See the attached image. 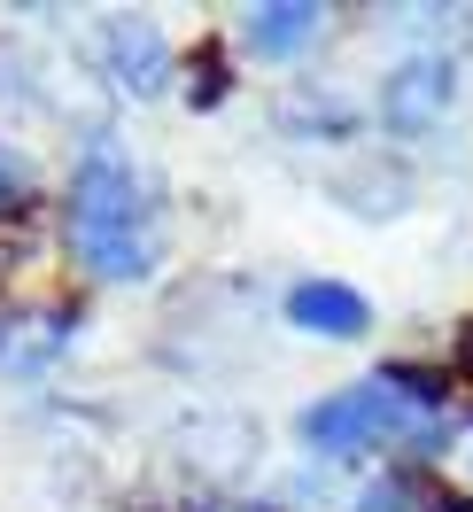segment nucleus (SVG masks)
<instances>
[{
    "label": "nucleus",
    "mask_w": 473,
    "mask_h": 512,
    "mask_svg": "<svg viewBox=\"0 0 473 512\" xmlns=\"http://www.w3.org/2000/svg\"><path fill=\"white\" fill-rule=\"evenodd\" d=\"M450 94H458V70L442 63V55H411V63H396L388 78H380V125L411 140V132L442 125Z\"/></svg>",
    "instance_id": "3"
},
{
    "label": "nucleus",
    "mask_w": 473,
    "mask_h": 512,
    "mask_svg": "<svg viewBox=\"0 0 473 512\" xmlns=\"http://www.w3.org/2000/svg\"><path fill=\"white\" fill-rule=\"evenodd\" d=\"M357 512H435V497H427V481L411 474V466H388L380 481L357 489Z\"/></svg>",
    "instance_id": "7"
},
{
    "label": "nucleus",
    "mask_w": 473,
    "mask_h": 512,
    "mask_svg": "<svg viewBox=\"0 0 473 512\" xmlns=\"http://www.w3.org/2000/svg\"><path fill=\"white\" fill-rule=\"evenodd\" d=\"M287 326L326 334V342H357V334L373 326V303L349 288V280H295V288H287Z\"/></svg>",
    "instance_id": "4"
},
{
    "label": "nucleus",
    "mask_w": 473,
    "mask_h": 512,
    "mask_svg": "<svg viewBox=\"0 0 473 512\" xmlns=\"http://www.w3.org/2000/svg\"><path fill=\"white\" fill-rule=\"evenodd\" d=\"M303 427V443L318 458H349V450H396V458H442L450 450V412H427L419 396L373 373V381L342 388V396H326L311 412L295 419Z\"/></svg>",
    "instance_id": "2"
},
{
    "label": "nucleus",
    "mask_w": 473,
    "mask_h": 512,
    "mask_svg": "<svg viewBox=\"0 0 473 512\" xmlns=\"http://www.w3.org/2000/svg\"><path fill=\"white\" fill-rule=\"evenodd\" d=\"M24 202H32V171H24L16 148H0V218H16Z\"/></svg>",
    "instance_id": "8"
},
{
    "label": "nucleus",
    "mask_w": 473,
    "mask_h": 512,
    "mask_svg": "<svg viewBox=\"0 0 473 512\" xmlns=\"http://www.w3.org/2000/svg\"><path fill=\"white\" fill-rule=\"evenodd\" d=\"M63 249L86 280H109V288H132L163 264V202L148 187V171L125 163L117 148H94L78 156L63 187Z\"/></svg>",
    "instance_id": "1"
},
{
    "label": "nucleus",
    "mask_w": 473,
    "mask_h": 512,
    "mask_svg": "<svg viewBox=\"0 0 473 512\" xmlns=\"http://www.w3.org/2000/svg\"><path fill=\"white\" fill-rule=\"evenodd\" d=\"M466 357H473V334H466Z\"/></svg>",
    "instance_id": "10"
},
{
    "label": "nucleus",
    "mask_w": 473,
    "mask_h": 512,
    "mask_svg": "<svg viewBox=\"0 0 473 512\" xmlns=\"http://www.w3.org/2000/svg\"><path fill=\"white\" fill-rule=\"evenodd\" d=\"M101 55H109V78H117L125 94H163V78H171V47H163V32L140 24V16H117V24L101 32Z\"/></svg>",
    "instance_id": "6"
},
{
    "label": "nucleus",
    "mask_w": 473,
    "mask_h": 512,
    "mask_svg": "<svg viewBox=\"0 0 473 512\" xmlns=\"http://www.w3.org/2000/svg\"><path fill=\"white\" fill-rule=\"evenodd\" d=\"M435 512H473V497H435Z\"/></svg>",
    "instance_id": "9"
},
{
    "label": "nucleus",
    "mask_w": 473,
    "mask_h": 512,
    "mask_svg": "<svg viewBox=\"0 0 473 512\" xmlns=\"http://www.w3.org/2000/svg\"><path fill=\"white\" fill-rule=\"evenodd\" d=\"M318 39H326V8H303V0H272V8L241 16V55H256V63H295Z\"/></svg>",
    "instance_id": "5"
}]
</instances>
